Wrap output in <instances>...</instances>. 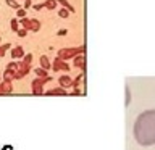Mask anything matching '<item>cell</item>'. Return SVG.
I'll list each match as a JSON object with an SVG mask.
<instances>
[{
    "label": "cell",
    "mask_w": 155,
    "mask_h": 150,
    "mask_svg": "<svg viewBox=\"0 0 155 150\" xmlns=\"http://www.w3.org/2000/svg\"><path fill=\"white\" fill-rule=\"evenodd\" d=\"M12 79H15V71H10V70H7V71L3 73V81L12 82Z\"/></svg>",
    "instance_id": "14"
},
{
    "label": "cell",
    "mask_w": 155,
    "mask_h": 150,
    "mask_svg": "<svg viewBox=\"0 0 155 150\" xmlns=\"http://www.w3.org/2000/svg\"><path fill=\"white\" fill-rule=\"evenodd\" d=\"M50 66H52V63H50V60H48V57L42 55V57H41V68H44V70H48Z\"/></svg>",
    "instance_id": "9"
},
{
    "label": "cell",
    "mask_w": 155,
    "mask_h": 150,
    "mask_svg": "<svg viewBox=\"0 0 155 150\" xmlns=\"http://www.w3.org/2000/svg\"><path fill=\"white\" fill-rule=\"evenodd\" d=\"M39 29H41V21H39V19H31V29H29V31L37 32Z\"/></svg>",
    "instance_id": "12"
},
{
    "label": "cell",
    "mask_w": 155,
    "mask_h": 150,
    "mask_svg": "<svg viewBox=\"0 0 155 150\" xmlns=\"http://www.w3.org/2000/svg\"><path fill=\"white\" fill-rule=\"evenodd\" d=\"M57 2H58V3H60V5H61V7H63V8H66V10H68V11H71V13H73V11H74V8H73V7H71V5H70V3H68V2H66V0H57Z\"/></svg>",
    "instance_id": "15"
},
{
    "label": "cell",
    "mask_w": 155,
    "mask_h": 150,
    "mask_svg": "<svg viewBox=\"0 0 155 150\" xmlns=\"http://www.w3.org/2000/svg\"><path fill=\"white\" fill-rule=\"evenodd\" d=\"M82 53L84 52V47H79V48H61L60 52H58V58H61V60H68V58H74L78 53Z\"/></svg>",
    "instance_id": "2"
},
{
    "label": "cell",
    "mask_w": 155,
    "mask_h": 150,
    "mask_svg": "<svg viewBox=\"0 0 155 150\" xmlns=\"http://www.w3.org/2000/svg\"><path fill=\"white\" fill-rule=\"evenodd\" d=\"M24 55H26V53H24V48L21 47V45H16L12 50V57L13 58H23Z\"/></svg>",
    "instance_id": "8"
},
{
    "label": "cell",
    "mask_w": 155,
    "mask_h": 150,
    "mask_svg": "<svg viewBox=\"0 0 155 150\" xmlns=\"http://www.w3.org/2000/svg\"><path fill=\"white\" fill-rule=\"evenodd\" d=\"M58 16H60V18H68V16H70V11H68L66 8H61L60 11H58Z\"/></svg>",
    "instance_id": "20"
},
{
    "label": "cell",
    "mask_w": 155,
    "mask_h": 150,
    "mask_svg": "<svg viewBox=\"0 0 155 150\" xmlns=\"http://www.w3.org/2000/svg\"><path fill=\"white\" fill-rule=\"evenodd\" d=\"M10 47H12V45H10V44H3V45L0 47V58H2V57L5 55V50H8Z\"/></svg>",
    "instance_id": "22"
},
{
    "label": "cell",
    "mask_w": 155,
    "mask_h": 150,
    "mask_svg": "<svg viewBox=\"0 0 155 150\" xmlns=\"http://www.w3.org/2000/svg\"><path fill=\"white\" fill-rule=\"evenodd\" d=\"M31 61H32V55H31V53H28V55L23 57V63H24V65H31Z\"/></svg>",
    "instance_id": "19"
},
{
    "label": "cell",
    "mask_w": 155,
    "mask_h": 150,
    "mask_svg": "<svg viewBox=\"0 0 155 150\" xmlns=\"http://www.w3.org/2000/svg\"><path fill=\"white\" fill-rule=\"evenodd\" d=\"M47 81H50V77H37V79H34L32 81V92L36 95H41L42 94V87H44V84H45Z\"/></svg>",
    "instance_id": "3"
},
{
    "label": "cell",
    "mask_w": 155,
    "mask_h": 150,
    "mask_svg": "<svg viewBox=\"0 0 155 150\" xmlns=\"http://www.w3.org/2000/svg\"><path fill=\"white\" fill-rule=\"evenodd\" d=\"M57 34H58V36H66L68 31H66V29H60V31H58Z\"/></svg>",
    "instance_id": "28"
},
{
    "label": "cell",
    "mask_w": 155,
    "mask_h": 150,
    "mask_svg": "<svg viewBox=\"0 0 155 150\" xmlns=\"http://www.w3.org/2000/svg\"><path fill=\"white\" fill-rule=\"evenodd\" d=\"M12 90H13V86H12V82H8V81H3L2 84H0V94H10Z\"/></svg>",
    "instance_id": "6"
},
{
    "label": "cell",
    "mask_w": 155,
    "mask_h": 150,
    "mask_svg": "<svg viewBox=\"0 0 155 150\" xmlns=\"http://www.w3.org/2000/svg\"><path fill=\"white\" fill-rule=\"evenodd\" d=\"M7 70H10V71H16V70H18V63H16V61H12V63H8Z\"/></svg>",
    "instance_id": "21"
},
{
    "label": "cell",
    "mask_w": 155,
    "mask_h": 150,
    "mask_svg": "<svg viewBox=\"0 0 155 150\" xmlns=\"http://www.w3.org/2000/svg\"><path fill=\"white\" fill-rule=\"evenodd\" d=\"M32 5V0H24V10H28Z\"/></svg>",
    "instance_id": "27"
},
{
    "label": "cell",
    "mask_w": 155,
    "mask_h": 150,
    "mask_svg": "<svg viewBox=\"0 0 155 150\" xmlns=\"http://www.w3.org/2000/svg\"><path fill=\"white\" fill-rule=\"evenodd\" d=\"M16 34H18L19 37H26V36H28V31H26V29H24V28H19Z\"/></svg>",
    "instance_id": "24"
},
{
    "label": "cell",
    "mask_w": 155,
    "mask_h": 150,
    "mask_svg": "<svg viewBox=\"0 0 155 150\" xmlns=\"http://www.w3.org/2000/svg\"><path fill=\"white\" fill-rule=\"evenodd\" d=\"M57 0H45L44 2V7H45L47 10H55V7H57Z\"/></svg>",
    "instance_id": "13"
},
{
    "label": "cell",
    "mask_w": 155,
    "mask_h": 150,
    "mask_svg": "<svg viewBox=\"0 0 155 150\" xmlns=\"http://www.w3.org/2000/svg\"><path fill=\"white\" fill-rule=\"evenodd\" d=\"M34 73L37 74V77H47V70H44V68H36Z\"/></svg>",
    "instance_id": "17"
},
{
    "label": "cell",
    "mask_w": 155,
    "mask_h": 150,
    "mask_svg": "<svg viewBox=\"0 0 155 150\" xmlns=\"http://www.w3.org/2000/svg\"><path fill=\"white\" fill-rule=\"evenodd\" d=\"M52 70L53 71H68L70 70V65H66V61L65 60H61V58H55L52 63Z\"/></svg>",
    "instance_id": "4"
},
{
    "label": "cell",
    "mask_w": 155,
    "mask_h": 150,
    "mask_svg": "<svg viewBox=\"0 0 155 150\" xmlns=\"http://www.w3.org/2000/svg\"><path fill=\"white\" fill-rule=\"evenodd\" d=\"M48 95H66V90L63 89V87H57V89H52L47 92Z\"/></svg>",
    "instance_id": "10"
},
{
    "label": "cell",
    "mask_w": 155,
    "mask_h": 150,
    "mask_svg": "<svg viewBox=\"0 0 155 150\" xmlns=\"http://www.w3.org/2000/svg\"><path fill=\"white\" fill-rule=\"evenodd\" d=\"M134 137L144 147L155 144V110H147L137 116L134 123Z\"/></svg>",
    "instance_id": "1"
},
{
    "label": "cell",
    "mask_w": 155,
    "mask_h": 150,
    "mask_svg": "<svg viewBox=\"0 0 155 150\" xmlns=\"http://www.w3.org/2000/svg\"><path fill=\"white\" fill-rule=\"evenodd\" d=\"M82 77H84V74H81L79 77H76V79L73 81V86H74V87H78V86H79V82L82 81Z\"/></svg>",
    "instance_id": "25"
},
{
    "label": "cell",
    "mask_w": 155,
    "mask_h": 150,
    "mask_svg": "<svg viewBox=\"0 0 155 150\" xmlns=\"http://www.w3.org/2000/svg\"><path fill=\"white\" fill-rule=\"evenodd\" d=\"M58 82H60V87H63V89H66V87L73 86V79H71L70 76H66V74L60 76V79H58Z\"/></svg>",
    "instance_id": "5"
},
{
    "label": "cell",
    "mask_w": 155,
    "mask_h": 150,
    "mask_svg": "<svg viewBox=\"0 0 155 150\" xmlns=\"http://www.w3.org/2000/svg\"><path fill=\"white\" fill-rule=\"evenodd\" d=\"M42 8H45V7H44V3H37V5H34V10H36V11H41Z\"/></svg>",
    "instance_id": "26"
},
{
    "label": "cell",
    "mask_w": 155,
    "mask_h": 150,
    "mask_svg": "<svg viewBox=\"0 0 155 150\" xmlns=\"http://www.w3.org/2000/svg\"><path fill=\"white\" fill-rule=\"evenodd\" d=\"M19 26H23L26 31H29V29H31V19L29 18H21L19 19Z\"/></svg>",
    "instance_id": "11"
},
{
    "label": "cell",
    "mask_w": 155,
    "mask_h": 150,
    "mask_svg": "<svg viewBox=\"0 0 155 150\" xmlns=\"http://www.w3.org/2000/svg\"><path fill=\"white\" fill-rule=\"evenodd\" d=\"M7 5H8V7H12V8H15V10L19 8V3L16 2V0H7Z\"/></svg>",
    "instance_id": "18"
},
{
    "label": "cell",
    "mask_w": 155,
    "mask_h": 150,
    "mask_svg": "<svg viewBox=\"0 0 155 150\" xmlns=\"http://www.w3.org/2000/svg\"><path fill=\"white\" fill-rule=\"evenodd\" d=\"M10 28H12V31L18 32V29H19V21H18V19H12V21H10Z\"/></svg>",
    "instance_id": "16"
},
{
    "label": "cell",
    "mask_w": 155,
    "mask_h": 150,
    "mask_svg": "<svg viewBox=\"0 0 155 150\" xmlns=\"http://www.w3.org/2000/svg\"><path fill=\"white\" fill-rule=\"evenodd\" d=\"M84 65H86V57L82 55H76L74 57V66L76 68H81V70H84Z\"/></svg>",
    "instance_id": "7"
},
{
    "label": "cell",
    "mask_w": 155,
    "mask_h": 150,
    "mask_svg": "<svg viewBox=\"0 0 155 150\" xmlns=\"http://www.w3.org/2000/svg\"><path fill=\"white\" fill-rule=\"evenodd\" d=\"M16 15H18L19 19H21V18H26V10H24V8H18V10H16Z\"/></svg>",
    "instance_id": "23"
}]
</instances>
